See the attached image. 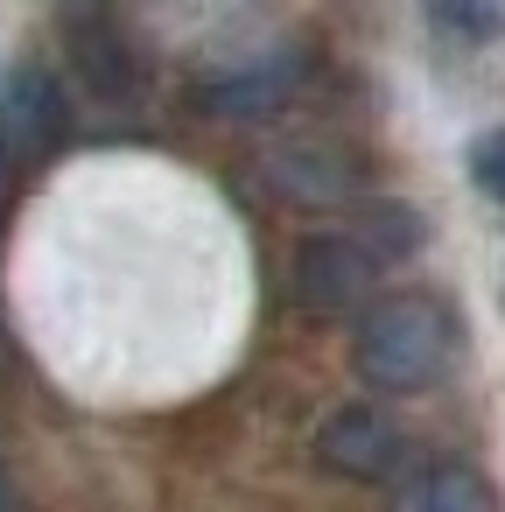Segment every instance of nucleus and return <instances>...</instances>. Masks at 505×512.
<instances>
[{
    "mask_svg": "<svg viewBox=\"0 0 505 512\" xmlns=\"http://www.w3.org/2000/svg\"><path fill=\"white\" fill-rule=\"evenodd\" d=\"M449 337H456V323H449L442 302H428V295H393V302H379V309L365 316V330H358V372H365L372 386H386V393H421V386L449 365Z\"/></svg>",
    "mask_w": 505,
    "mask_h": 512,
    "instance_id": "obj_1",
    "label": "nucleus"
},
{
    "mask_svg": "<svg viewBox=\"0 0 505 512\" xmlns=\"http://www.w3.org/2000/svg\"><path fill=\"white\" fill-rule=\"evenodd\" d=\"M316 463L344 484H379L400 470V428L379 407H337L316 428Z\"/></svg>",
    "mask_w": 505,
    "mask_h": 512,
    "instance_id": "obj_2",
    "label": "nucleus"
},
{
    "mask_svg": "<svg viewBox=\"0 0 505 512\" xmlns=\"http://www.w3.org/2000/svg\"><path fill=\"white\" fill-rule=\"evenodd\" d=\"M365 295H372V260H365V246H351V239H309V246L295 253V302H302L309 316L344 323V316L365 309Z\"/></svg>",
    "mask_w": 505,
    "mask_h": 512,
    "instance_id": "obj_3",
    "label": "nucleus"
},
{
    "mask_svg": "<svg viewBox=\"0 0 505 512\" xmlns=\"http://www.w3.org/2000/svg\"><path fill=\"white\" fill-rule=\"evenodd\" d=\"M57 134H64V92L50 71L22 64V71L0 78V148H8V162L43 155Z\"/></svg>",
    "mask_w": 505,
    "mask_h": 512,
    "instance_id": "obj_4",
    "label": "nucleus"
},
{
    "mask_svg": "<svg viewBox=\"0 0 505 512\" xmlns=\"http://www.w3.org/2000/svg\"><path fill=\"white\" fill-rule=\"evenodd\" d=\"M393 512H498V498L470 463H428L393 491Z\"/></svg>",
    "mask_w": 505,
    "mask_h": 512,
    "instance_id": "obj_5",
    "label": "nucleus"
},
{
    "mask_svg": "<svg viewBox=\"0 0 505 512\" xmlns=\"http://www.w3.org/2000/svg\"><path fill=\"white\" fill-rule=\"evenodd\" d=\"M470 176H477V190H484L491 204H505V127L470 148Z\"/></svg>",
    "mask_w": 505,
    "mask_h": 512,
    "instance_id": "obj_6",
    "label": "nucleus"
},
{
    "mask_svg": "<svg viewBox=\"0 0 505 512\" xmlns=\"http://www.w3.org/2000/svg\"><path fill=\"white\" fill-rule=\"evenodd\" d=\"M435 29H449V36H505V15L498 8H435Z\"/></svg>",
    "mask_w": 505,
    "mask_h": 512,
    "instance_id": "obj_7",
    "label": "nucleus"
},
{
    "mask_svg": "<svg viewBox=\"0 0 505 512\" xmlns=\"http://www.w3.org/2000/svg\"><path fill=\"white\" fill-rule=\"evenodd\" d=\"M0 512H15V498H8V477H0Z\"/></svg>",
    "mask_w": 505,
    "mask_h": 512,
    "instance_id": "obj_8",
    "label": "nucleus"
}]
</instances>
